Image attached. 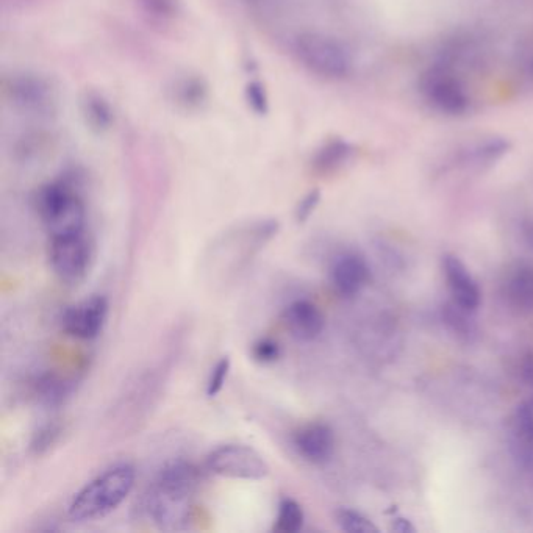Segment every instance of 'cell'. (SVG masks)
<instances>
[{
  "label": "cell",
  "instance_id": "obj_32",
  "mask_svg": "<svg viewBox=\"0 0 533 533\" xmlns=\"http://www.w3.org/2000/svg\"><path fill=\"white\" fill-rule=\"evenodd\" d=\"M246 4L251 5L254 8H265L269 4H272V0H246Z\"/></svg>",
  "mask_w": 533,
  "mask_h": 533
},
{
  "label": "cell",
  "instance_id": "obj_6",
  "mask_svg": "<svg viewBox=\"0 0 533 533\" xmlns=\"http://www.w3.org/2000/svg\"><path fill=\"white\" fill-rule=\"evenodd\" d=\"M49 260L60 280L66 283L82 282L93 260V246L86 230L51 237Z\"/></svg>",
  "mask_w": 533,
  "mask_h": 533
},
{
  "label": "cell",
  "instance_id": "obj_17",
  "mask_svg": "<svg viewBox=\"0 0 533 533\" xmlns=\"http://www.w3.org/2000/svg\"><path fill=\"white\" fill-rule=\"evenodd\" d=\"M355 154L354 144L335 136L324 141L312 157V169L316 176H332L343 169Z\"/></svg>",
  "mask_w": 533,
  "mask_h": 533
},
{
  "label": "cell",
  "instance_id": "obj_30",
  "mask_svg": "<svg viewBox=\"0 0 533 533\" xmlns=\"http://www.w3.org/2000/svg\"><path fill=\"white\" fill-rule=\"evenodd\" d=\"M393 530L399 533H413L415 532V527L412 526L408 519L398 518L394 519Z\"/></svg>",
  "mask_w": 533,
  "mask_h": 533
},
{
  "label": "cell",
  "instance_id": "obj_23",
  "mask_svg": "<svg viewBox=\"0 0 533 533\" xmlns=\"http://www.w3.org/2000/svg\"><path fill=\"white\" fill-rule=\"evenodd\" d=\"M508 291L516 304L533 307V269H519L508 283Z\"/></svg>",
  "mask_w": 533,
  "mask_h": 533
},
{
  "label": "cell",
  "instance_id": "obj_21",
  "mask_svg": "<svg viewBox=\"0 0 533 533\" xmlns=\"http://www.w3.org/2000/svg\"><path fill=\"white\" fill-rule=\"evenodd\" d=\"M68 394L69 383H66L65 380L60 379V377L47 374V376L41 377V379L36 382V396H38V399H40L44 405H47V407L60 405L61 402L65 401Z\"/></svg>",
  "mask_w": 533,
  "mask_h": 533
},
{
  "label": "cell",
  "instance_id": "obj_5",
  "mask_svg": "<svg viewBox=\"0 0 533 533\" xmlns=\"http://www.w3.org/2000/svg\"><path fill=\"white\" fill-rule=\"evenodd\" d=\"M4 96L13 111L33 121L49 124L60 113L58 86L40 72L19 71L5 77Z\"/></svg>",
  "mask_w": 533,
  "mask_h": 533
},
{
  "label": "cell",
  "instance_id": "obj_12",
  "mask_svg": "<svg viewBox=\"0 0 533 533\" xmlns=\"http://www.w3.org/2000/svg\"><path fill=\"white\" fill-rule=\"evenodd\" d=\"M443 271L455 304L474 312L480 305V290L465 263L455 255H444Z\"/></svg>",
  "mask_w": 533,
  "mask_h": 533
},
{
  "label": "cell",
  "instance_id": "obj_8",
  "mask_svg": "<svg viewBox=\"0 0 533 533\" xmlns=\"http://www.w3.org/2000/svg\"><path fill=\"white\" fill-rule=\"evenodd\" d=\"M210 473L235 480H262L269 474V465L260 452L246 444H222L207 457Z\"/></svg>",
  "mask_w": 533,
  "mask_h": 533
},
{
  "label": "cell",
  "instance_id": "obj_2",
  "mask_svg": "<svg viewBox=\"0 0 533 533\" xmlns=\"http://www.w3.org/2000/svg\"><path fill=\"white\" fill-rule=\"evenodd\" d=\"M135 480V468L129 463L111 466L72 498L68 518L74 523H86L110 515L132 493Z\"/></svg>",
  "mask_w": 533,
  "mask_h": 533
},
{
  "label": "cell",
  "instance_id": "obj_24",
  "mask_svg": "<svg viewBox=\"0 0 533 533\" xmlns=\"http://www.w3.org/2000/svg\"><path fill=\"white\" fill-rule=\"evenodd\" d=\"M337 523L341 530L349 533H377L379 529L369 521L362 513L349 510V508H341L337 512Z\"/></svg>",
  "mask_w": 533,
  "mask_h": 533
},
{
  "label": "cell",
  "instance_id": "obj_19",
  "mask_svg": "<svg viewBox=\"0 0 533 533\" xmlns=\"http://www.w3.org/2000/svg\"><path fill=\"white\" fill-rule=\"evenodd\" d=\"M508 149H510V143L505 138L490 136V138H483V140L471 144L465 157L469 163H474V165H491L494 161H498L502 155L507 154Z\"/></svg>",
  "mask_w": 533,
  "mask_h": 533
},
{
  "label": "cell",
  "instance_id": "obj_31",
  "mask_svg": "<svg viewBox=\"0 0 533 533\" xmlns=\"http://www.w3.org/2000/svg\"><path fill=\"white\" fill-rule=\"evenodd\" d=\"M524 377H526L527 382L530 385H533V360L530 358L529 362L524 366Z\"/></svg>",
  "mask_w": 533,
  "mask_h": 533
},
{
  "label": "cell",
  "instance_id": "obj_18",
  "mask_svg": "<svg viewBox=\"0 0 533 533\" xmlns=\"http://www.w3.org/2000/svg\"><path fill=\"white\" fill-rule=\"evenodd\" d=\"M136 11L147 26L158 32H169L183 16L182 0H133Z\"/></svg>",
  "mask_w": 533,
  "mask_h": 533
},
{
  "label": "cell",
  "instance_id": "obj_14",
  "mask_svg": "<svg viewBox=\"0 0 533 533\" xmlns=\"http://www.w3.org/2000/svg\"><path fill=\"white\" fill-rule=\"evenodd\" d=\"M80 116L85 122L86 129L96 135H105L115 126V108L108 101V97L97 90H85L79 101Z\"/></svg>",
  "mask_w": 533,
  "mask_h": 533
},
{
  "label": "cell",
  "instance_id": "obj_27",
  "mask_svg": "<svg viewBox=\"0 0 533 533\" xmlns=\"http://www.w3.org/2000/svg\"><path fill=\"white\" fill-rule=\"evenodd\" d=\"M230 373V358L224 357L213 366L212 373L207 380V396L208 398H215L221 393L222 388L226 385L227 377Z\"/></svg>",
  "mask_w": 533,
  "mask_h": 533
},
{
  "label": "cell",
  "instance_id": "obj_11",
  "mask_svg": "<svg viewBox=\"0 0 533 533\" xmlns=\"http://www.w3.org/2000/svg\"><path fill=\"white\" fill-rule=\"evenodd\" d=\"M330 280L335 291L341 296H357L368 283V265L360 255L351 254V252L338 255L330 268Z\"/></svg>",
  "mask_w": 533,
  "mask_h": 533
},
{
  "label": "cell",
  "instance_id": "obj_4",
  "mask_svg": "<svg viewBox=\"0 0 533 533\" xmlns=\"http://www.w3.org/2000/svg\"><path fill=\"white\" fill-rule=\"evenodd\" d=\"M291 55L313 76L326 80H344L351 76L354 57L343 41L322 32L296 33L291 38Z\"/></svg>",
  "mask_w": 533,
  "mask_h": 533
},
{
  "label": "cell",
  "instance_id": "obj_10",
  "mask_svg": "<svg viewBox=\"0 0 533 533\" xmlns=\"http://www.w3.org/2000/svg\"><path fill=\"white\" fill-rule=\"evenodd\" d=\"M293 446L307 462L324 465L335 452V435L327 424H308L294 433Z\"/></svg>",
  "mask_w": 533,
  "mask_h": 533
},
{
  "label": "cell",
  "instance_id": "obj_15",
  "mask_svg": "<svg viewBox=\"0 0 533 533\" xmlns=\"http://www.w3.org/2000/svg\"><path fill=\"white\" fill-rule=\"evenodd\" d=\"M171 101L183 111H201L210 101V85L199 74H183L172 82Z\"/></svg>",
  "mask_w": 533,
  "mask_h": 533
},
{
  "label": "cell",
  "instance_id": "obj_7",
  "mask_svg": "<svg viewBox=\"0 0 533 533\" xmlns=\"http://www.w3.org/2000/svg\"><path fill=\"white\" fill-rule=\"evenodd\" d=\"M419 91L443 115L460 116L469 108V96L462 80L448 66H430L419 79Z\"/></svg>",
  "mask_w": 533,
  "mask_h": 533
},
{
  "label": "cell",
  "instance_id": "obj_13",
  "mask_svg": "<svg viewBox=\"0 0 533 533\" xmlns=\"http://www.w3.org/2000/svg\"><path fill=\"white\" fill-rule=\"evenodd\" d=\"M283 324L296 340L313 341L324 330L326 319L313 302L296 301L285 308Z\"/></svg>",
  "mask_w": 533,
  "mask_h": 533
},
{
  "label": "cell",
  "instance_id": "obj_3",
  "mask_svg": "<svg viewBox=\"0 0 533 533\" xmlns=\"http://www.w3.org/2000/svg\"><path fill=\"white\" fill-rule=\"evenodd\" d=\"M76 177V174H65L44 183L33 197L36 212L51 237L85 230V202Z\"/></svg>",
  "mask_w": 533,
  "mask_h": 533
},
{
  "label": "cell",
  "instance_id": "obj_33",
  "mask_svg": "<svg viewBox=\"0 0 533 533\" xmlns=\"http://www.w3.org/2000/svg\"><path fill=\"white\" fill-rule=\"evenodd\" d=\"M16 4H33L36 0H13Z\"/></svg>",
  "mask_w": 533,
  "mask_h": 533
},
{
  "label": "cell",
  "instance_id": "obj_1",
  "mask_svg": "<svg viewBox=\"0 0 533 533\" xmlns=\"http://www.w3.org/2000/svg\"><path fill=\"white\" fill-rule=\"evenodd\" d=\"M199 487V471L188 462L161 469L146 494V513L161 529H179L190 519L191 502Z\"/></svg>",
  "mask_w": 533,
  "mask_h": 533
},
{
  "label": "cell",
  "instance_id": "obj_26",
  "mask_svg": "<svg viewBox=\"0 0 533 533\" xmlns=\"http://www.w3.org/2000/svg\"><path fill=\"white\" fill-rule=\"evenodd\" d=\"M280 355H282V349H280L279 343L271 340V338H260L252 346V357H254L255 362L263 363V365L277 362Z\"/></svg>",
  "mask_w": 533,
  "mask_h": 533
},
{
  "label": "cell",
  "instance_id": "obj_29",
  "mask_svg": "<svg viewBox=\"0 0 533 533\" xmlns=\"http://www.w3.org/2000/svg\"><path fill=\"white\" fill-rule=\"evenodd\" d=\"M518 424L521 432L533 440V398L524 402L518 410Z\"/></svg>",
  "mask_w": 533,
  "mask_h": 533
},
{
  "label": "cell",
  "instance_id": "obj_9",
  "mask_svg": "<svg viewBox=\"0 0 533 533\" xmlns=\"http://www.w3.org/2000/svg\"><path fill=\"white\" fill-rule=\"evenodd\" d=\"M108 318V301L104 296L90 299L66 308L61 316V326L71 337L79 340H93L99 337Z\"/></svg>",
  "mask_w": 533,
  "mask_h": 533
},
{
  "label": "cell",
  "instance_id": "obj_28",
  "mask_svg": "<svg viewBox=\"0 0 533 533\" xmlns=\"http://www.w3.org/2000/svg\"><path fill=\"white\" fill-rule=\"evenodd\" d=\"M319 202H321V191L312 190L310 193L305 194L299 204H297L296 212H294L296 221L299 224H304L305 221H308V218L316 212Z\"/></svg>",
  "mask_w": 533,
  "mask_h": 533
},
{
  "label": "cell",
  "instance_id": "obj_20",
  "mask_svg": "<svg viewBox=\"0 0 533 533\" xmlns=\"http://www.w3.org/2000/svg\"><path fill=\"white\" fill-rule=\"evenodd\" d=\"M305 523L304 510L299 502L291 498H283L277 510L274 530L279 533H297L302 530Z\"/></svg>",
  "mask_w": 533,
  "mask_h": 533
},
{
  "label": "cell",
  "instance_id": "obj_22",
  "mask_svg": "<svg viewBox=\"0 0 533 533\" xmlns=\"http://www.w3.org/2000/svg\"><path fill=\"white\" fill-rule=\"evenodd\" d=\"M244 101L255 116H266L271 110L268 88L262 80H249L244 86Z\"/></svg>",
  "mask_w": 533,
  "mask_h": 533
},
{
  "label": "cell",
  "instance_id": "obj_25",
  "mask_svg": "<svg viewBox=\"0 0 533 533\" xmlns=\"http://www.w3.org/2000/svg\"><path fill=\"white\" fill-rule=\"evenodd\" d=\"M61 426L57 423H49L46 426L41 427L38 432L35 433L32 441V451L35 454H46L47 451H51L55 444L58 443L61 437Z\"/></svg>",
  "mask_w": 533,
  "mask_h": 533
},
{
  "label": "cell",
  "instance_id": "obj_16",
  "mask_svg": "<svg viewBox=\"0 0 533 533\" xmlns=\"http://www.w3.org/2000/svg\"><path fill=\"white\" fill-rule=\"evenodd\" d=\"M58 144L57 133L44 127L26 130L21 135L16 136L11 144V154L16 161L21 163H32L40 160L44 155L54 151Z\"/></svg>",
  "mask_w": 533,
  "mask_h": 533
}]
</instances>
